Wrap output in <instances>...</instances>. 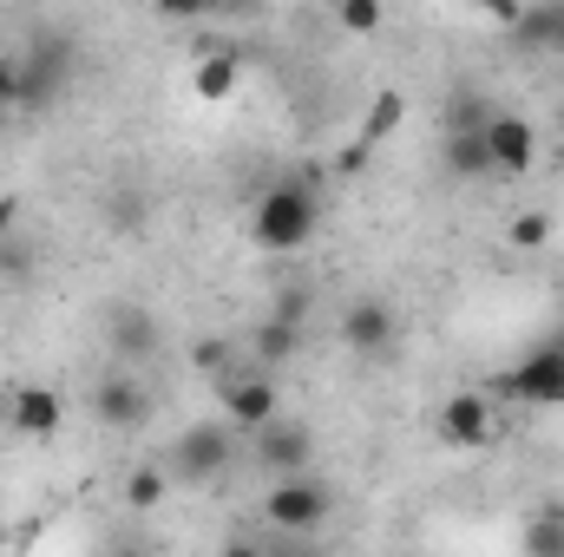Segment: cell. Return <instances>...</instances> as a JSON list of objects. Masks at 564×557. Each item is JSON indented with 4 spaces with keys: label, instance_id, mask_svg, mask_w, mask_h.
<instances>
[{
    "label": "cell",
    "instance_id": "cell-12",
    "mask_svg": "<svg viewBox=\"0 0 564 557\" xmlns=\"http://www.w3.org/2000/svg\"><path fill=\"white\" fill-rule=\"evenodd\" d=\"M224 407H230V426H263L276 419V387L263 374H224Z\"/></svg>",
    "mask_w": 564,
    "mask_h": 557
},
{
    "label": "cell",
    "instance_id": "cell-15",
    "mask_svg": "<svg viewBox=\"0 0 564 557\" xmlns=\"http://www.w3.org/2000/svg\"><path fill=\"white\" fill-rule=\"evenodd\" d=\"M446 171L453 177H492V144H486V125H466V132H446Z\"/></svg>",
    "mask_w": 564,
    "mask_h": 557
},
{
    "label": "cell",
    "instance_id": "cell-18",
    "mask_svg": "<svg viewBox=\"0 0 564 557\" xmlns=\"http://www.w3.org/2000/svg\"><path fill=\"white\" fill-rule=\"evenodd\" d=\"M328 7H335V26L341 33H361L368 40V33L388 26V0H328Z\"/></svg>",
    "mask_w": 564,
    "mask_h": 557
},
{
    "label": "cell",
    "instance_id": "cell-4",
    "mask_svg": "<svg viewBox=\"0 0 564 557\" xmlns=\"http://www.w3.org/2000/svg\"><path fill=\"white\" fill-rule=\"evenodd\" d=\"M512 401H525V407H564V341H545V348H532L506 381H499Z\"/></svg>",
    "mask_w": 564,
    "mask_h": 557
},
{
    "label": "cell",
    "instance_id": "cell-9",
    "mask_svg": "<svg viewBox=\"0 0 564 557\" xmlns=\"http://www.w3.org/2000/svg\"><path fill=\"white\" fill-rule=\"evenodd\" d=\"M66 46L59 40H33V53L20 59V106L33 112V106H53L59 99V86H66Z\"/></svg>",
    "mask_w": 564,
    "mask_h": 557
},
{
    "label": "cell",
    "instance_id": "cell-27",
    "mask_svg": "<svg viewBox=\"0 0 564 557\" xmlns=\"http://www.w3.org/2000/svg\"><path fill=\"white\" fill-rule=\"evenodd\" d=\"M151 7H158V13H164V20H191V13H197V7H204V0H151Z\"/></svg>",
    "mask_w": 564,
    "mask_h": 557
},
{
    "label": "cell",
    "instance_id": "cell-14",
    "mask_svg": "<svg viewBox=\"0 0 564 557\" xmlns=\"http://www.w3.org/2000/svg\"><path fill=\"white\" fill-rule=\"evenodd\" d=\"M59 419H66V407H59L53 387H20V394H13V433L46 439V433H59Z\"/></svg>",
    "mask_w": 564,
    "mask_h": 557
},
{
    "label": "cell",
    "instance_id": "cell-5",
    "mask_svg": "<svg viewBox=\"0 0 564 557\" xmlns=\"http://www.w3.org/2000/svg\"><path fill=\"white\" fill-rule=\"evenodd\" d=\"M263 518L276 532H315L328 518V492L315 479H302V472H282L276 485H270V499H263Z\"/></svg>",
    "mask_w": 564,
    "mask_h": 557
},
{
    "label": "cell",
    "instance_id": "cell-28",
    "mask_svg": "<svg viewBox=\"0 0 564 557\" xmlns=\"http://www.w3.org/2000/svg\"><path fill=\"white\" fill-rule=\"evenodd\" d=\"M197 368L217 374V368H224V341H197Z\"/></svg>",
    "mask_w": 564,
    "mask_h": 557
},
{
    "label": "cell",
    "instance_id": "cell-22",
    "mask_svg": "<svg viewBox=\"0 0 564 557\" xmlns=\"http://www.w3.org/2000/svg\"><path fill=\"white\" fill-rule=\"evenodd\" d=\"M525 545H532V551H552V557L564 551V505H545V512H539V525L525 532Z\"/></svg>",
    "mask_w": 564,
    "mask_h": 557
},
{
    "label": "cell",
    "instance_id": "cell-19",
    "mask_svg": "<svg viewBox=\"0 0 564 557\" xmlns=\"http://www.w3.org/2000/svg\"><path fill=\"white\" fill-rule=\"evenodd\" d=\"M295 348H302V321H295V315H270V321L257 328V354H263V361H289Z\"/></svg>",
    "mask_w": 564,
    "mask_h": 557
},
{
    "label": "cell",
    "instance_id": "cell-3",
    "mask_svg": "<svg viewBox=\"0 0 564 557\" xmlns=\"http://www.w3.org/2000/svg\"><path fill=\"white\" fill-rule=\"evenodd\" d=\"M224 466H230V419H204V426H184V433H177V446H171V479L204 485V479H217Z\"/></svg>",
    "mask_w": 564,
    "mask_h": 557
},
{
    "label": "cell",
    "instance_id": "cell-7",
    "mask_svg": "<svg viewBox=\"0 0 564 557\" xmlns=\"http://www.w3.org/2000/svg\"><path fill=\"white\" fill-rule=\"evenodd\" d=\"M308 459H315V433H308V426H302V419H263V426H257V466H263V472H302V466H308Z\"/></svg>",
    "mask_w": 564,
    "mask_h": 557
},
{
    "label": "cell",
    "instance_id": "cell-20",
    "mask_svg": "<svg viewBox=\"0 0 564 557\" xmlns=\"http://www.w3.org/2000/svg\"><path fill=\"white\" fill-rule=\"evenodd\" d=\"M492 112H499V106H486V99H479L473 86H459V92H453V106H446V132H466V125H486Z\"/></svg>",
    "mask_w": 564,
    "mask_h": 557
},
{
    "label": "cell",
    "instance_id": "cell-1",
    "mask_svg": "<svg viewBox=\"0 0 564 557\" xmlns=\"http://www.w3.org/2000/svg\"><path fill=\"white\" fill-rule=\"evenodd\" d=\"M315 223H322V197H315V184L308 177H282L270 184L263 197H257V217H250V237H257V250H302L308 237H315Z\"/></svg>",
    "mask_w": 564,
    "mask_h": 557
},
{
    "label": "cell",
    "instance_id": "cell-21",
    "mask_svg": "<svg viewBox=\"0 0 564 557\" xmlns=\"http://www.w3.org/2000/svg\"><path fill=\"white\" fill-rule=\"evenodd\" d=\"M164 485H171V466H164V472H132V479H126V505H132V512H151V505L164 499Z\"/></svg>",
    "mask_w": 564,
    "mask_h": 557
},
{
    "label": "cell",
    "instance_id": "cell-10",
    "mask_svg": "<svg viewBox=\"0 0 564 557\" xmlns=\"http://www.w3.org/2000/svg\"><path fill=\"white\" fill-rule=\"evenodd\" d=\"M519 53H545V59H564V0H532L519 7V20L506 26Z\"/></svg>",
    "mask_w": 564,
    "mask_h": 557
},
{
    "label": "cell",
    "instance_id": "cell-23",
    "mask_svg": "<svg viewBox=\"0 0 564 557\" xmlns=\"http://www.w3.org/2000/svg\"><path fill=\"white\" fill-rule=\"evenodd\" d=\"M539 243H552V217H545V210H525V217L512 223V250H539Z\"/></svg>",
    "mask_w": 564,
    "mask_h": 557
},
{
    "label": "cell",
    "instance_id": "cell-16",
    "mask_svg": "<svg viewBox=\"0 0 564 557\" xmlns=\"http://www.w3.org/2000/svg\"><path fill=\"white\" fill-rule=\"evenodd\" d=\"M237 86H243V59L237 53H210L197 66V99H230Z\"/></svg>",
    "mask_w": 564,
    "mask_h": 557
},
{
    "label": "cell",
    "instance_id": "cell-26",
    "mask_svg": "<svg viewBox=\"0 0 564 557\" xmlns=\"http://www.w3.org/2000/svg\"><path fill=\"white\" fill-rule=\"evenodd\" d=\"M20 230V197H0V243H13Z\"/></svg>",
    "mask_w": 564,
    "mask_h": 557
},
{
    "label": "cell",
    "instance_id": "cell-6",
    "mask_svg": "<svg viewBox=\"0 0 564 557\" xmlns=\"http://www.w3.org/2000/svg\"><path fill=\"white\" fill-rule=\"evenodd\" d=\"M440 439L446 446H459V452H479V446H492V433H499V419H492V394H446L440 401Z\"/></svg>",
    "mask_w": 564,
    "mask_h": 557
},
{
    "label": "cell",
    "instance_id": "cell-29",
    "mask_svg": "<svg viewBox=\"0 0 564 557\" xmlns=\"http://www.w3.org/2000/svg\"><path fill=\"white\" fill-rule=\"evenodd\" d=\"M210 7H224V13H230V20H243V13H257V7H263V0H210Z\"/></svg>",
    "mask_w": 564,
    "mask_h": 557
},
{
    "label": "cell",
    "instance_id": "cell-17",
    "mask_svg": "<svg viewBox=\"0 0 564 557\" xmlns=\"http://www.w3.org/2000/svg\"><path fill=\"white\" fill-rule=\"evenodd\" d=\"M401 119H408V99L388 86L375 106H368V119H361V144H381V139H394L401 132Z\"/></svg>",
    "mask_w": 564,
    "mask_h": 557
},
{
    "label": "cell",
    "instance_id": "cell-24",
    "mask_svg": "<svg viewBox=\"0 0 564 557\" xmlns=\"http://www.w3.org/2000/svg\"><path fill=\"white\" fill-rule=\"evenodd\" d=\"M13 106H20V66L0 59V112H13Z\"/></svg>",
    "mask_w": 564,
    "mask_h": 557
},
{
    "label": "cell",
    "instance_id": "cell-11",
    "mask_svg": "<svg viewBox=\"0 0 564 557\" xmlns=\"http://www.w3.org/2000/svg\"><path fill=\"white\" fill-rule=\"evenodd\" d=\"M93 414L106 419V426H144L151 419V394H144V381H132V374H106L99 394H93Z\"/></svg>",
    "mask_w": 564,
    "mask_h": 557
},
{
    "label": "cell",
    "instance_id": "cell-25",
    "mask_svg": "<svg viewBox=\"0 0 564 557\" xmlns=\"http://www.w3.org/2000/svg\"><path fill=\"white\" fill-rule=\"evenodd\" d=\"M466 7H479V13H492L499 26H512V20H519V0H466Z\"/></svg>",
    "mask_w": 564,
    "mask_h": 557
},
{
    "label": "cell",
    "instance_id": "cell-2",
    "mask_svg": "<svg viewBox=\"0 0 564 557\" xmlns=\"http://www.w3.org/2000/svg\"><path fill=\"white\" fill-rule=\"evenodd\" d=\"M341 348H348L355 361H388V354L401 348V315H394V302H388V295L348 302V315H341Z\"/></svg>",
    "mask_w": 564,
    "mask_h": 557
},
{
    "label": "cell",
    "instance_id": "cell-8",
    "mask_svg": "<svg viewBox=\"0 0 564 557\" xmlns=\"http://www.w3.org/2000/svg\"><path fill=\"white\" fill-rule=\"evenodd\" d=\"M486 144H492V177H519V171H532V157H539V132H532V119H519V112H492V119H486Z\"/></svg>",
    "mask_w": 564,
    "mask_h": 557
},
{
    "label": "cell",
    "instance_id": "cell-13",
    "mask_svg": "<svg viewBox=\"0 0 564 557\" xmlns=\"http://www.w3.org/2000/svg\"><path fill=\"white\" fill-rule=\"evenodd\" d=\"M112 348H119V361H151V354H158V321H151V308H139V302L112 308Z\"/></svg>",
    "mask_w": 564,
    "mask_h": 557
},
{
    "label": "cell",
    "instance_id": "cell-30",
    "mask_svg": "<svg viewBox=\"0 0 564 557\" xmlns=\"http://www.w3.org/2000/svg\"><path fill=\"white\" fill-rule=\"evenodd\" d=\"M558 139H564V106H558Z\"/></svg>",
    "mask_w": 564,
    "mask_h": 557
}]
</instances>
